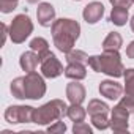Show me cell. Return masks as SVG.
<instances>
[{
	"mask_svg": "<svg viewBox=\"0 0 134 134\" xmlns=\"http://www.w3.org/2000/svg\"><path fill=\"white\" fill-rule=\"evenodd\" d=\"M51 32L55 47L63 54H68L71 49H74V43L81 35V25L77 21L62 18L54 21V24L51 25Z\"/></svg>",
	"mask_w": 134,
	"mask_h": 134,
	"instance_id": "6da1fadb",
	"label": "cell"
},
{
	"mask_svg": "<svg viewBox=\"0 0 134 134\" xmlns=\"http://www.w3.org/2000/svg\"><path fill=\"white\" fill-rule=\"evenodd\" d=\"M87 65L93 71L104 73L110 77H121L125 74V66L118 51H104L101 55H92L88 57Z\"/></svg>",
	"mask_w": 134,
	"mask_h": 134,
	"instance_id": "7a4b0ae2",
	"label": "cell"
},
{
	"mask_svg": "<svg viewBox=\"0 0 134 134\" xmlns=\"http://www.w3.org/2000/svg\"><path fill=\"white\" fill-rule=\"evenodd\" d=\"M68 106L62 99H52L41 107L33 110V123L36 125H52L66 115Z\"/></svg>",
	"mask_w": 134,
	"mask_h": 134,
	"instance_id": "3957f363",
	"label": "cell"
},
{
	"mask_svg": "<svg viewBox=\"0 0 134 134\" xmlns=\"http://www.w3.org/2000/svg\"><path fill=\"white\" fill-rule=\"evenodd\" d=\"M33 32V22L27 14H18L10 24V38L13 43H24Z\"/></svg>",
	"mask_w": 134,
	"mask_h": 134,
	"instance_id": "277c9868",
	"label": "cell"
},
{
	"mask_svg": "<svg viewBox=\"0 0 134 134\" xmlns=\"http://www.w3.org/2000/svg\"><path fill=\"white\" fill-rule=\"evenodd\" d=\"M25 99H40L46 95V82L41 74L32 71L24 76Z\"/></svg>",
	"mask_w": 134,
	"mask_h": 134,
	"instance_id": "5b68a950",
	"label": "cell"
},
{
	"mask_svg": "<svg viewBox=\"0 0 134 134\" xmlns=\"http://www.w3.org/2000/svg\"><path fill=\"white\" fill-rule=\"evenodd\" d=\"M33 110L32 106H10L5 110V120L11 125L33 123Z\"/></svg>",
	"mask_w": 134,
	"mask_h": 134,
	"instance_id": "8992f818",
	"label": "cell"
},
{
	"mask_svg": "<svg viewBox=\"0 0 134 134\" xmlns=\"http://www.w3.org/2000/svg\"><path fill=\"white\" fill-rule=\"evenodd\" d=\"M40 65H41V74L47 79H55L60 74H65L63 65L58 62V58L55 57L54 52H47L44 57L40 58Z\"/></svg>",
	"mask_w": 134,
	"mask_h": 134,
	"instance_id": "52a82bcc",
	"label": "cell"
},
{
	"mask_svg": "<svg viewBox=\"0 0 134 134\" xmlns=\"http://www.w3.org/2000/svg\"><path fill=\"white\" fill-rule=\"evenodd\" d=\"M128 118H129V110L118 103L110 114V128L115 132H128Z\"/></svg>",
	"mask_w": 134,
	"mask_h": 134,
	"instance_id": "ba28073f",
	"label": "cell"
},
{
	"mask_svg": "<svg viewBox=\"0 0 134 134\" xmlns=\"http://www.w3.org/2000/svg\"><path fill=\"white\" fill-rule=\"evenodd\" d=\"M125 96H121L120 104L126 107L129 112H134V68L125 70Z\"/></svg>",
	"mask_w": 134,
	"mask_h": 134,
	"instance_id": "9c48e42d",
	"label": "cell"
},
{
	"mask_svg": "<svg viewBox=\"0 0 134 134\" xmlns=\"http://www.w3.org/2000/svg\"><path fill=\"white\" fill-rule=\"evenodd\" d=\"M36 18H38V22L40 25L43 27H51L55 21V10L51 3L47 2H41L38 5V10H36Z\"/></svg>",
	"mask_w": 134,
	"mask_h": 134,
	"instance_id": "30bf717a",
	"label": "cell"
},
{
	"mask_svg": "<svg viewBox=\"0 0 134 134\" xmlns=\"http://www.w3.org/2000/svg\"><path fill=\"white\" fill-rule=\"evenodd\" d=\"M123 92H125V88L115 81H109L107 79V81H103L99 84V93L103 96H106L107 99H112V101L114 99H120Z\"/></svg>",
	"mask_w": 134,
	"mask_h": 134,
	"instance_id": "8fae6325",
	"label": "cell"
},
{
	"mask_svg": "<svg viewBox=\"0 0 134 134\" xmlns=\"http://www.w3.org/2000/svg\"><path fill=\"white\" fill-rule=\"evenodd\" d=\"M104 14V5L101 2H92L88 3L84 11H82V16H84V21L87 24H96Z\"/></svg>",
	"mask_w": 134,
	"mask_h": 134,
	"instance_id": "7c38bea8",
	"label": "cell"
},
{
	"mask_svg": "<svg viewBox=\"0 0 134 134\" xmlns=\"http://www.w3.org/2000/svg\"><path fill=\"white\" fill-rule=\"evenodd\" d=\"M66 98L71 104H82L85 99V87L77 81L70 82L66 85Z\"/></svg>",
	"mask_w": 134,
	"mask_h": 134,
	"instance_id": "4fadbf2b",
	"label": "cell"
},
{
	"mask_svg": "<svg viewBox=\"0 0 134 134\" xmlns=\"http://www.w3.org/2000/svg\"><path fill=\"white\" fill-rule=\"evenodd\" d=\"M40 63V55L35 52V51H27L21 55L19 58V65H21V68L27 73H32L36 70V66Z\"/></svg>",
	"mask_w": 134,
	"mask_h": 134,
	"instance_id": "5bb4252c",
	"label": "cell"
},
{
	"mask_svg": "<svg viewBox=\"0 0 134 134\" xmlns=\"http://www.w3.org/2000/svg\"><path fill=\"white\" fill-rule=\"evenodd\" d=\"M65 76L73 81H82L87 76V66L84 63H68L65 68Z\"/></svg>",
	"mask_w": 134,
	"mask_h": 134,
	"instance_id": "9a60e30c",
	"label": "cell"
},
{
	"mask_svg": "<svg viewBox=\"0 0 134 134\" xmlns=\"http://www.w3.org/2000/svg\"><path fill=\"white\" fill-rule=\"evenodd\" d=\"M121 44H123L121 35L118 32H110L103 41V49L104 51H120Z\"/></svg>",
	"mask_w": 134,
	"mask_h": 134,
	"instance_id": "2e32d148",
	"label": "cell"
},
{
	"mask_svg": "<svg viewBox=\"0 0 134 134\" xmlns=\"http://www.w3.org/2000/svg\"><path fill=\"white\" fill-rule=\"evenodd\" d=\"M128 21V8H121V7H114L110 11V22L121 27L125 25Z\"/></svg>",
	"mask_w": 134,
	"mask_h": 134,
	"instance_id": "e0dca14e",
	"label": "cell"
},
{
	"mask_svg": "<svg viewBox=\"0 0 134 134\" xmlns=\"http://www.w3.org/2000/svg\"><path fill=\"white\" fill-rule=\"evenodd\" d=\"M85 115H87V110L81 104H71L68 107V110H66V117H68L70 120H73L74 123L76 121H84Z\"/></svg>",
	"mask_w": 134,
	"mask_h": 134,
	"instance_id": "ac0fdd59",
	"label": "cell"
},
{
	"mask_svg": "<svg viewBox=\"0 0 134 134\" xmlns=\"http://www.w3.org/2000/svg\"><path fill=\"white\" fill-rule=\"evenodd\" d=\"M30 49L35 51V52L40 55V58H41V57H44V55L49 52V43H47L44 38L38 36V38H33V40L30 41Z\"/></svg>",
	"mask_w": 134,
	"mask_h": 134,
	"instance_id": "d6986e66",
	"label": "cell"
},
{
	"mask_svg": "<svg viewBox=\"0 0 134 134\" xmlns=\"http://www.w3.org/2000/svg\"><path fill=\"white\" fill-rule=\"evenodd\" d=\"M66 62H68V63H84V65H87L88 55H87L84 51L71 49L68 54H66Z\"/></svg>",
	"mask_w": 134,
	"mask_h": 134,
	"instance_id": "ffe728a7",
	"label": "cell"
},
{
	"mask_svg": "<svg viewBox=\"0 0 134 134\" xmlns=\"http://www.w3.org/2000/svg\"><path fill=\"white\" fill-rule=\"evenodd\" d=\"M10 90L14 98L18 99H25V92H24V77H16L11 81Z\"/></svg>",
	"mask_w": 134,
	"mask_h": 134,
	"instance_id": "44dd1931",
	"label": "cell"
},
{
	"mask_svg": "<svg viewBox=\"0 0 134 134\" xmlns=\"http://www.w3.org/2000/svg\"><path fill=\"white\" fill-rule=\"evenodd\" d=\"M88 115H95V114H107L109 112V106L101 101V99H92L88 103Z\"/></svg>",
	"mask_w": 134,
	"mask_h": 134,
	"instance_id": "7402d4cb",
	"label": "cell"
},
{
	"mask_svg": "<svg viewBox=\"0 0 134 134\" xmlns=\"http://www.w3.org/2000/svg\"><path fill=\"white\" fill-rule=\"evenodd\" d=\"M92 117V123L96 129H107L110 126V121L107 118V114H95V115H90Z\"/></svg>",
	"mask_w": 134,
	"mask_h": 134,
	"instance_id": "603a6c76",
	"label": "cell"
},
{
	"mask_svg": "<svg viewBox=\"0 0 134 134\" xmlns=\"http://www.w3.org/2000/svg\"><path fill=\"white\" fill-rule=\"evenodd\" d=\"M19 0H0V11L2 13H11L13 10H16Z\"/></svg>",
	"mask_w": 134,
	"mask_h": 134,
	"instance_id": "cb8c5ba5",
	"label": "cell"
},
{
	"mask_svg": "<svg viewBox=\"0 0 134 134\" xmlns=\"http://www.w3.org/2000/svg\"><path fill=\"white\" fill-rule=\"evenodd\" d=\"M73 132L74 134H92V128L85 121H76L73 126Z\"/></svg>",
	"mask_w": 134,
	"mask_h": 134,
	"instance_id": "d4e9b609",
	"label": "cell"
},
{
	"mask_svg": "<svg viewBox=\"0 0 134 134\" xmlns=\"http://www.w3.org/2000/svg\"><path fill=\"white\" fill-rule=\"evenodd\" d=\"M65 131H66V125L60 120L47 126V132H65Z\"/></svg>",
	"mask_w": 134,
	"mask_h": 134,
	"instance_id": "484cf974",
	"label": "cell"
},
{
	"mask_svg": "<svg viewBox=\"0 0 134 134\" xmlns=\"http://www.w3.org/2000/svg\"><path fill=\"white\" fill-rule=\"evenodd\" d=\"M109 2L112 3V7H121V8H129L134 0H109Z\"/></svg>",
	"mask_w": 134,
	"mask_h": 134,
	"instance_id": "4316f807",
	"label": "cell"
},
{
	"mask_svg": "<svg viewBox=\"0 0 134 134\" xmlns=\"http://www.w3.org/2000/svg\"><path fill=\"white\" fill-rule=\"evenodd\" d=\"M126 55L128 58H134V41H131L129 46L126 47Z\"/></svg>",
	"mask_w": 134,
	"mask_h": 134,
	"instance_id": "83f0119b",
	"label": "cell"
},
{
	"mask_svg": "<svg viewBox=\"0 0 134 134\" xmlns=\"http://www.w3.org/2000/svg\"><path fill=\"white\" fill-rule=\"evenodd\" d=\"M131 30L134 32V16H132V19H131Z\"/></svg>",
	"mask_w": 134,
	"mask_h": 134,
	"instance_id": "f1b7e54d",
	"label": "cell"
},
{
	"mask_svg": "<svg viewBox=\"0 0 134 134\" xmlns=\"http://www.w3.org/2000/svg\"><path fill=\"white\" fill-rule=\"evenodd\" d=\"M27 3H38V0H25Z\"/></svg>",
	"mask_w": 134,
	"mask_h": 134,
	"instance_id": "f546056e",
	"label": "cell"
},
{
	"mask_svg": "<svg viewBox=\"0 0 134 134\" xmlns=\"http://www.w3.org/2000/svg\"><path fill=\"white\" fill-rule=\"evenodd\" d=\"M76 2H79V0H76Z\"/></svg>",
	"mask_w": 134,
	"mask_h": 134,
	"instance_id": "4dcf8cb0",
	"label": "cell"
}]
</instances>
